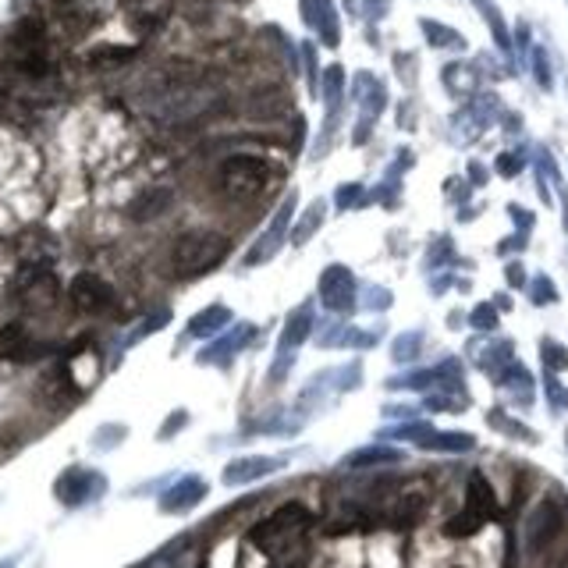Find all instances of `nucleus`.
I'll list each match as a JSON object with an SVG mask.
<instances>
[{
    "instance_id": "f257e3e1",
    "label": "nucleus",
    "mask_w": 568,
    "mask_h": 568,
    "mask_svg": "<svg viewBox=\"0 0 568 568\" xmlns=\"http://www.w3.org/2000/svg\"><path fill=\"white\" fill-rule=\"evenodd\" d=\"M228 253H231V242L224 235H217V231H189L171 249V274L182 278V281L202 278L213 267H220Z\"/></svg>"
},
{
    "instance_id": "f03ea898",
    "label": "nucleus",
    "mask_w": 568,
    "mask_h": 568,
    "mask_svg": "<svg viewBox=\"0 0 568 568\" xmlns=\"http://www.w3.org/2000/svg\"><path fill=\"white\" fill-rule=\"evenodd\" d=\"M313 522V512L306 504H284L281 512H274L271 519H263L260 526H253L249 540L253 547L267 551V555H284V547Z\"/></svg>"
},
{
    "instance_id": "7ed1b4c3",
    "label": "nucleus",
    "mask_w": 568,
    "mask_h": 568,
    "mask_svg": "<svg viewBox=\"0 0 568 568\" xmlns=\"http://www.w3.org/2000/svg\"><path fill=\"white\" fill-rule=\"evenodd\" d=\"M271 182V164L253 153H235L220 164V189L231 199H253L267 189Z\"/></svg>"
},
{
    "instance_id": "20e7f679",
    "label": "nucleus",
    "mask_w": 568,
    "mask_h": 568,
    "mask_svg": "<svg viewBox=\"0 0 568 568\" xmlns=\"http://www.w3.org/2000/svg\"><path fill=\"white\" fill-rule=\"evenodd\" d=\"M565 519H568V504H565V497H562V494H547V497H540V501L533 504V512H529L526 526H522L526 551H529V555L544 551V547H547V544L562 533Z\"/></svg>"
},
{
    "instance_id": "39448f33",
    "label": "nucleus",
    "mask_w": 568,
    "mask_h": 568,
    "mask_svg": "<svg viewBox=\"0 0 568 568\" xmlns=\"http://www.w3.org/2000/svg\"><path fill=\"white\" fill-rule=\"evenodd\" d=\"M103 490H107V476L90 469V466H72L54 483V494L65 508H82V504L96 501Z\"/></svg>"
},
{
    "instance_id": "423d86ee",
    "label": "nucleus",
    "mask_w": 568,
    "mask_h": 568,
    "mask_svg": "<svg viewBox=\"0 0 568 568\" xmlns=\"http://www.w3.org/2000/svg\"><path fill=\"white\" fill-rule=\"evenodd\" d=\"M210 494V483L202 479V476H195V473H189V476H182L178 483H171L164 494H160V512L164 515H182V512H189V508H195L202 497Z\"/></svg>"
},
{
    "instance_id": "0eeeda50",
    "label": "nucleus",
    "mask_w": 568,
    "mask_h": 568,
    "mask_svg": "<svg viewBox=\"0 0 568 568\" xmlns=\"http://www.w3.org/2000/svg\"><path fill=\"white\" fill-rule=\"evenodd\" d=\"M320 298H323V306L331 313H352V306H356V281H352V274L345 267L323 271V278H320Z\"/></svg>"
},
{
    "instance_id": "6e6552de",
    "label": "nucleus",
    "mask_w": 568,
    "mask_h": 568,
    "mask_svg": "<svg viewBox=\"0 0 568 568\" xmlns=\"http://www.w3.org/2000/svg\"><path fill=\"white\" fill-rule=\"evenodd\" d=\"M281 466H284V459H267V455H242V459H235V462H228V466H224L220 479H224L228 486H245V483H256V479H263V476L278 473Z\"/></svg>"
},
{
    "instance_id": "1a4fd4ad",
    "label": "nucleus",
    "mask_w": 568,
    "mask_h": 568,
    "mask_svg": "<svg viewBox=\"0 0 568 568\" xmlns=\"http://www.w3.org/2000/svg\"><path fill=\"white\" fill-rule=\"evenodd\" d=\"M110 302H114V291H110V284L103 281V278L79 274V278L72 281V306H75L79 313H103Z\"/></svg>"
},
{
    "instance_id": "9d476101",
    "label": "nucleus",
    "mask_w": 568,
    "mask_h": 568,
    "mask_svg": "<svg viewBox=\"0 0 568 568\" xmlns=\"http://www.w3.org/2000/svg\"><path fill=\"white\" fill-rule=\"evenodd\" d=\"M466 512L476 515L483 526H486L490 519H497V494H494V486L486 483L483 473H473L469 483H466Z\"/></svg>"
},
{
    "instance_id": "9b49d317",
    "label": "nucleus",
    "mask_w": 568,
    "mask_h": 568,
    "mask_svg": "<svg viewBox=\"0 0 568 568\" xmlns=\"http://www.w3.org/2000/svg\"><path fill=\"white\" fill-rule=\"evenodd\" d=\"M249 338H256V327L238 323L231 334H224V338H217L210 349H202V352H199V363H228L231 356H238V352L249 345Z\"/></svg>"
},
{
    "instance_id": "f8f14e48",
    "label": "nucleus",
    "mask_w": 568,
    "mask_h": 568,
    "mask_svg": "<svg viewBox=\"0 0 568 568\" xmlns=\"http://www.w3.org/2000/svg\"><path fill=\"white\" fill-rule=\"evenodd\" d=\"M288 217H291V195L284 199V206L278 210V217L271 220V231L253 245V253H249V260H245L249 267H253V263H263V260H271V256L278 253V245H281V238H284V228H288Z\"/></svg>"
},
{
    "instance_id": "ddd939ff",
    "label": "nucleus",
    "mask_w": 568,
    "mask_h": 568,
    "mask_svg": "<svg viewBox=\"0 0 568 568\" xmlns=\"http://www.w3.org/2000/svg\"><path fill=\"white\" fill-rule=\"evenodd\" d=\"M228 323H231V309L213 302V306H206L202 313L192 316L189 327H185V338H217V331L228 327Z\"/></svg>"
},
{
    "instance_id": "4468645a",
    "label": "nucleus",
    "mask_w": 568,
    "mask_h": 568,
    "mask_svg": "<svg viewBox=\"0 0 568 568\" xmlns=\"http://www.w3.org/2000/svg\"><path fill=\"white\" fill-rule=\"evenodd\" d=\"M309 331H313V309H309V306H298V309L288 316V323H284V331H281V352H295V349L309 338Z\"/></svg>"
},
{
    "instance_id": "2eb2a0df",
    "label": "nucleus",
    "mask_w": 568,
    "mask_h": 568,
    "mask_svg": "<svg viewBox=\"0 0 568 568\" xmlns=\"http://www.w3.org/2000/svg\"><path fill=\"white\" fill-rule=\"evenodd\" d=\"M401 462V452L391 448V444H370V448H359L345 459L349 469H370V466H394Z\"/></svg>"
},
{
    "instance_id": "dca6fc26",
    "label": "nucleus",
    "mask_w": 568,
    "mask_h": 568,
    "mask_svg": "<svg viewBox=\"0 0 568 568\" xmlns=\"http://www.w3.org/2000/svg\"><path fill=\"white\" fill-rule=\"evenodd\" d=\"M168 206H171V189H146L128 206V217H132V220H153V217H160Z\"/></svg>"
},
{
    "instance_id": "f3484780",
    "label": "nucleus",
    "mask_w": 568,
    "mask_h": 568,
    "mask_svg": "<svg viewBox=\"0 0 568 568\" xmlns=\"http://www.w3.org/2000/svg\"><path fill=\"white\" fill-rule=\"evenodd\" d=\"M416 448H423V452H473L476 448V437L469 434H426V437H419L416 441Z\"/></svg>"
},
{
    "instance_id": "a211bd4d",
    "label": "nucleus",
    "mask_w": 568,
    "mask_h": 568,
    "mask_svg": "<svg viewBox=\"0 0 568 568\" xmlns=\"http://www.w3.org/2000/svg\"><path fill=\"white\" fill-rule=\"evenodd\" d=\"M171 323V313L168 309H160V313H153V316H146L142 323H135L128 334H125V349H132V345H139L142 338H150V334H157L160 327H168Z\"/></svg>"
},
{
    "instance_id": "6ab92c4d",
    "label": "nucleus",
    "mask_w": 568,
    "mask_h": 568,
    "mask_svg": "<svg viewBox=\"0 0 568 568\" xmlns=\"http://www.w3.org/2000/svg\"><path fill=\"white\" fill-rule=\"evenodd\" d=\"M419 349H423V334L409 331V334H398V341L391 345V356H394V363H412L419 356Z\"/></svg>"
},
{
    "instance_id": "aec40b11",
    "label": "nucleus",
    "mask_w": 568,
    "mask_h": 568,
    "mask_svg": "<svg viewBox=\"0 0 568 568\" xmlns=\"http://www.w3.org/2000/svg\"><path fill=\"white\" fill-rule=\"evenodd\" d=\"M540 359H544V366H547L551 374L568 370V349L565 345H558L555 338H544V341H540Z\"/></svg>"
},
{
    "instance_id": "412c9836",
    "label": "nucleus",
    "mask_w": 568,
    "mask_h": 568,
    "mask_svg": "<svg viewBox=\"0 0 568 568\" xmlns=\"http://www.w3.org/2000/svg\"><path fill=\"white\" fill-rule=\"evenodd\" d=\"M479 529H483V522H479L476 515H469L466 508H462V512L452 519V522H444V533H448V537H455V540H462V537H473V533H479Z\"/></svg>"
},
{
    "instance_id": "4be33fe9",
    "label": "nucleus",
    "mask_w": 568,
    "mask_h": 568,
    "mask_svg": "<svg viewBox=\"0 0 568 568\" xmlns=\"http://www.w3.org/2000/svg\"><path fill=\"white\" fill-rule=\"evenodd\" d=\"M490 426L494 430H501V434H508V437H519V441H537V434H529V430H522V423H515V419H508L501 409H494L490 416Z\"/></svg>"
},
{
    "instance_id": "5701e85b",
    "label": "nucleus",
    "mask_w": 568,
    "mask_h": 568,
    "mask_svg": "<svg viewBox=\"0 0 568 568\" xmlns=\"http://www.w3.org/2000/svg\"><path fill=\"white\" fill-rule=\"evenodd\" d=\"M320 217H323V202H313L309 210H306V217L298 220V228L291 231V238L302 245V242H309L313 238V231H316V224H320Z\"/></svg>"
},
{
    "instance_id": "b1692460",
    "label": "nucleus",
    "mask_w": 568,
    "mask_h": 568,
    "mask_svg": "<svg viewBox=\"0 0 568 568\" xmlns=\"http://www.w3.org/2000/svg\"><path fill=\"white\" fill-rule=\"evenodd\" d=\"M25 298L29 302H54L57 298V284H54V278H36V281L25 288Z\"/></svg>"
},
{
    "instance_id": "393cba45",
    "label": "nucleus",
    "mask_w": 568,
    "mask_h": 568,
    "mask_svg": "<svg viewBox=\"0 0 568 568\" xmlns=\"http://www.w3.org/2000/svg\"><path fill=\"white\" fill-rule=\"evenodd\" d=\"M423 29H426L430 43H437V47H455V50H462V36L448 32V25H437V22H423Z\"/></svg>"
},
{
    "instance_id": "a878e982",
    "label": "nucleus",
    "mask_w": 568,
    "mask_h": 568,
    "mask_svg": "<svg viewBox=\"0 0 568 568\" xmlns=\"http://www.w3.org/2000/svg\"><path fill=\"white\" fill-rule=\"evenodd\" d=\"M430 430H434L430 423H401V426L383 430V437H394V441H419V437H426Z\"/></svg>"
},
{
    "instance_id": "bb28decb",
    "label": "nucleus",
    "mask_w": 568,
    "mask_h": 568,
    "mask_svg": "<svg viewBox=\"0 0 568 568\" xmlns=\"http://www.w3.org/2000/svg\"><path fill=\"white\" fill-rule=\"evenodd\" d=\"M185 423H189V412H185V409H175V412L164 419V426L157 430V441H171V437H178V434L185 430Z\"/></svg>"
},
{
    "instance_id": "cd10ccee",
    "label": "nucleus",
    "mask_w": 568,
    "mask_h": 568,
    "mask_svg": "<svg viewBox=\"0 0 568 568\" xmlns=\"http://www.w3.org/2000/svg\"><path fill=\"white\" fill-rule=\"evenodd\" d=\"M128 57H132L128 47H99V50H93L90 65H93V68H99V65H121V61H128Z\"/></svg>"
},
{
    "instance_id": "c85d7f7f",
    "label": "nucleus",
    "mask_w": 568,
    "mask_h": 568,
    "mask_svg": "<svg viewBox=\"0 0 568 568\" xmlns=\"http://www.w3.org/2000/svg\"><path fill=\"white\" fill-rule=\"evenodd\" d=\"M125 434H128V430H125L121 423H107L103 430H96V434H93V444H96V448H103V452H107V448L121 444V441H125Z\"/></svg>"
},
{
    "instance_id": "c756f323",
    "label": "nucleus",
    "mask_w": 568,
    "mask_h": 568,
    "mask_svg": "<svg viewBox=\"0 0 568 568\" xmlns=\"http://www.w3.org/2000/svg\"><path fill=\"white\" fill-rule=\"evenodd\" d=\"M529 298L537 302V306H547V302H558V288L551 284V278H537V281L529 284Z\"/></svg>"
},
{
    "instance_id": "7c9ffc66",
    "label": "nucleus",
    "mask_w": 568,
    "mask_h": 568,
    "mask_svg": "<svg viewBox=\"0 0 568 568\" xmlns=\"http://www.w3.org/2000/svg\"><path fill=\"white\" fill-rule=\"evenodd\" d=\"M469 323H473L476 331H494V327H497V313H494V306H490V302L476 306L473 316H469Z\"/></svg>"
},
{
    "instance_id": "2f4dec72",
    "label": "nucleus",
    "mask_w": 568,
    "mask_h": 568,
    "mask_svg": "<svg viewBox=\"0 0 568 568\" xmlns=\"http://www.w3.org/2000/svg\"><path fill=\"white\" fill-rule=\"evenodd\" d=\"M476 4H479L483 18H486V22L494 25V36H497V43H501V47H508V32H504V22H501V14H497V11H494V7L486 4V0H476Z\"/></svg>"
},
{
    "instance_id": "473e14b6",
    "label": "nucleus",
    "mask_w": 568,
    "mask_h": 568,
    "mask_svg": "<svg viewBox=\"0 0 568 568\" xmlns=\"http://www.w3.org/2000/svg\"><path fill=\"white\" fill-rule=\"evenodd\" d=\"M547 394H551V409L558 412V409H565L568 405V391L565 387H558V380H555V374L547 377Z\"/></svg>"
},
{
    "instance_id": "72a5a7b5",
    "label": "nucleus",
    "mask_w": 568,
    "mask_h": 568,
    "mask_svg": "<svg viewBox=\"0 0 568 568\" xmlns=\"http://www.w3.org/2000/svg\"><path fill=\"white\" fill-rule=\"evenodd\" d=\"M544 57H547V54H544V50H537V61H533V65H537V79H540V86L547 90V86H551V72H547V61H544Z\"/></svg>"
},
{
    "instance_id": "f704fd0d",
    "label": "nucleus",
    "mask_w": 568,
    "mask_h": 568,
    "mask_svg": "<svg viewBox=\"0 0 568 568\" xmlns=\"http://www.w3.org/2000/svg\"><path fill=\"white\" fill-rule=\"evenodd\" d=\"M519 164H522L519 157H501V160H497V171H501L504 178H512V175L519 171Z\"/></svg>"
},
{
    "instance_id": "c9c22d12",
    "label": "nucleus",
    "mask_w": 568,
    "mask_h": 568,
    "mask_svg": "<svg viewBox=\"0 0 568 568\" xmlns=\"http://www.w3.org/2000/svg\"><path fill=\"white\" fill-rule=\"evenodd\" d=\"M508 281H512V288H526V274H522V267H519V263H512V267H508Z\"/></svg>"
},
{
    "instance_id": "e433bc0d",
    "label": "nucleus",
    "mask_w": 568,
    "mask_h": 568,
    "mask_svg": "<svg viewBox=\"0 0 568 568\" xmlns=\"http://www.w3.org/2000/svg\"><path fill=\"white\" fill-rule=\"evenodd\" d=\"M14 562H18V558H4V562H0V568H11Z\"/></svg>"
},
{
    "instance_id": "4c0bfd02",
    "label": "nucleus",
    "mask_w": 568,
    "mask_h": 568,
    "mask_svg": "<svg viewBox=\"0 0 568 568\" xmlns=\"http://www.w3.org/2000/svg\"><path fill=\"white\" fill-rule=\"evenodd\" d=\"M558 568H568V555H565V558H562V565H558Z\"/></svg>"
},
{
    "instance_id": "58836bf2",
    "label": "nucleus",
    "mask_w": 568,
    "mask_h": 568,
    "mask_svg": "<svg viewBox=\"0 0 568 568\" xmlns=\"http://www.w3.org/2000/svg\"><path fill=\"white\" fill-rule=\"evenodd\" d=\"M284 568H298V565H284Z\"/></svg>"
},
{
    "instance_id": "ea45409f",
    "label": "nucleus",
    "mask_w": 568,
    "mask_h": 568,
    "mask_svg": "<svg viewBox=\"0 0 568 568\" xmlns=\"http://www.w3.org/2000/svg\"><path fill=\"white\" fill-rule=\"evenodd\" d=\"M565 441H568V437H565Z\"/></svg>"
}]
</instances>
